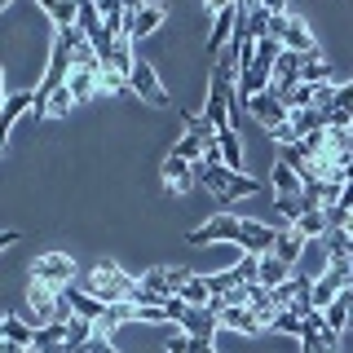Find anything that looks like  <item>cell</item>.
<instances>
[{
    "label": "cell",
    "mask_w": 353,
    "mask_h": 353,
    "mask_svg": "<svg viewBox=\"0 0 353 353\" xmlns=\"http://www.w3.org/2000/svg\"><path fill=\"white\" fill-rule=\"evenodd\" d=\"M327 110H331V115H349V110H353V80L336 88V97H331ZM349 124H353V119H349Z\"/></svg>",
    "instance_id": "4dcf8cb0"
},
{
    "label": "cell",
    "mask_w": 353,
    "mask_h": 353,
    "mask_svg": "<svg viewBox=\"0 0 353 353\" xmlns=\"http://www.w3.org/2000/svg\"><path fill=\"white\" fill-rule=\"evenodd\" d=\"M5 9H9V0H0V14H5Z\"/></svg>",
    "instance_id": "7bdbcfd3"
},
{
    "label": "cell",
    "mask_w": 353,
    "mask_h": 353,
    "mask_svg": "<svg viewBox=\"0 0 353 353\" xmlns=\"http://www.w3.org/2000/svg\"><path fill=\"white\" fill-rule=\"evenodd\" d=\"M305 248H309V239H305L296 225H287V230H279V243H274V256H279L283 265H292V270H296V261L305 256Z\"/></svg>",
    "instance_id": "e0dca14e"
},
{
    "label": "cell",
    "mask_w": 353,
    "mask_h": 353,
    "mask_svg": "<svg viewBox=\"0 0 353 353\" xmlns=\"http://www.w3.org/2000/svg\"><path fill=\"white\" fill-rule=\"evenodd\" d=\"M216 141H221V163H225V168H243V146H239V132L234 128H221L216 132Z\"/></svg>",
    "instance_id": "484cf974"
},
{
    "label": "cell",
    "mask_w": 353,
    "mask_h": 353,
    "mask_svg": "<svg viewBox=\"0 0 353 353\" xmlns=\"http://www.w3.org/2000/svg\"><path fill=\"white\" fill-rule=\"evenodd\" d=\"M172 154H181L185 163H203V141L190 137V132H181V137L172 141Z\"/></svg>",
    "instance_id": "f546056e"
},
{
    "label": "cell",
    "mask_w": 353,
    "mask_h": 353,
    "mask_svg": "<svg viewBox=\"0 0 353 353\" xmlns=\"http://www.w3.org/2000/svg\"><path fill=\"white\" fill-rule=\"evenodd\" d=\"M31 353H71V345L62 340V345H44V349H31Z\"/></svg>",
    "instance_id": "ab89813d"
},
{
    "label": "cell",
    "mask_w": 353,
    "mask_h": 353,
    "mask_svg": "<svg viewBox=\"0 0 353 353\" xmlns=\"http://www.w3.org/2000/svg\"><path fill=\"white\" fill-rule=\"evenodd\" d=\"M128 88H132V93H137L146 106H168V88L159 84L154 66H150V62H141V58H137V66L128 71Z\"/></svg>",
    "instance_id": "5b68a950"
},
{
    "label": "cell",
    "mask_w": 353,
    "mask_h": 353,
    "mask_svg": "<svg viewBox=\"0 0 353 353\" xmlns=\"http://www.w3.org/2000/svg\"><path fill=\"white\" fill-rule=\"evenodd\" d=\"M163 353H190V336H185V331H176V336H168V345H163Z\"/></svg>",
    "instance_id": "d6a6232c"
},
{
    "label": "cell",
    "mask_w": 353,
    "mask_h": 353,
    "mask_svg": "<svg viewBox=\"0 0 353 353\" xmlns=\"http://www.w3.org/2000/svg\"><path fill=\"white\" fill-rule=\"evenodd\" d=\"M0 353H31V349H22V345H9V340H5V345H0Z\"/></svg>",
    "instance_id": "60d3db41"
},
{
    "label": "cell",
    "mask_w": 353,
    "mask_h": 353,
    "mask_svg": "<svg viewBox=\"0 0 353 353\" xmlns=\"http://www.w3.org/2000/svg\"><path fill=\"white\" fill-rule=\"evenodd\" d=\"M176 327H181L185 336H194V340H212L216 327H221V314H216V309H190V305H185V318Z\"/></svg>",
    "instance_id": "8fae6325"
},
{
    "label": "cell",
    "mask_w": 353,
    "mask_h": 353,
    "mask_svg": "<svg viewBox=\"0 0 353 353\" xmlns=\"http://www.w3.org/2000/svg\"><path fill=\"white\" fill-rule=\"evenodd\" d=\"M248 115L256 119L265 132H279V128H287L292 110H287V106H283V97L270 88V93H261V97H252V102H248Z\"/></svg>",
    "instance_id": "277c9868"
},
{
    "label": "cell",
    "mask_w": 353,
    "mask_h": 353,
    "mask_svg": "<svg viewBox=\"0 0 353 353\" xmlns=\"http://www.w3.org/2000/svg\"><path fill=\"white\" fill-rule=\"evenodd\" d=\"M176 301L190 309H208L212 305V292H208V274H190L181 287H176Z\"/></svg>",
    "instance_id": "d6986e66"
},
{
    "label": "cell",
    "mask_w": 353,
    "mask_h": 353,
    "mask_svg": "<svg viewBox=\"0 0 353 353\" xmlns=\"http://www.w3.org/2000/svg\"><path fill=\"white\" fill-rule=\"evenodd\" d=\"M137 318H141V323H168V318H163V305H150V309H137Z\"/></svg>",
    "instance_id": "e575fe53"
},
{
    "label": "cell",
    "mask_w": 353,
    "mask_h": 353,
    "mask_svg": "<svg viewBox=\"0 0 353 353\" xmlns=\"http://www.w3.org/2000/svg\"><path fill=\"white\" fill-rule=\"evenodd\" d=\"M194 181H199V185H208L221 208L239 203V199H252V194L261 190L256 176H243V172H234V168H225V163H208V159H203V163H194Z\"/></svg>",
    "instance_id": "6da1fadb"
},
{
    "label": "cell",
    "mask_w": 353,
    "mask_h": 353,
    "mask_svg": "<svg viewBox=\"0 0 353 353\" xmlns=\"http://www.w3.org/2000/svg\"><path fill=\"white\" fill-rule=\"evenodd\" d=\"M163 185H168V194H185L194 185V163H185L181 154L168 150V159H163Z\"/></svg>",
    "instance_id": "4fadbf2b"
},
{
    "label": "cell",
    "mask_w": 353,
    "mask_h": 353,
    "mask_svg": "<svg viewBox=\"0 0 353 353\" xmlns=\"http://www.w3.org/2000/svg\"><path fill=\"white\" fill-rule=\"evenodd\" d=\"M234 22H239V5H221L216 27H212V36H208V58H216V62H221L225 44L234 40Z\"/></svg>",
    "instance_id": "30bf717a"
},
{
    "label": "cell",
    "mask_w": 353,
    "mask_h": 353,
    "mask_svg": "<svg viewBox=\"0 0 353 353\" xmlns=\"http://www.w3.org/2000/svg\"><path fill=\"white\" fill-rule=\"evenodd\" d=\"M106 66H110L115 75H124V80H128V71L137 66V49H132V40H128V36H119V40H115V49H110Z\"/></svg>",
    "instance_id": "cb8c5ba5"
},
{
    "label": "cell",
    "mask_w": 353,
    "mask_h": 353,
    "mask_svg": "<svg viewBox=\"0 0 353 353\" xmlns=\"http://www.w3.org/2000/svg\"><path fill=\"white\" fill-rule=\"evenodd\" d=\"M163 22H168V9H163V5H128V27H124V36L137 44V40L154 36Z\"/></svg>",
    "instance_id": "8992f818"
},
{
    "label": "cell",
    "mask_w": 353,
    "mask_h": 353,
    "mask_svg": "<svg viewBox=\"0 0 353 353\" xmlns=\"http://www.w3.org/2000/svg\"><path fill=\"white\" fill-rule=\"evenodd\" d=\"M270 185H274V194H279V199L305 194V181H301V176H296L292 168H287L283 159H279V163H274V168H270Z\"/></svg>",
    "instance_id": "603a6c76"
},
{
    "label": "cell",
    "mask_w": 353,
    "mask_h": 353,
    "mask_svg": "<svg viewBox=\"0 0 353 353\" xmlns=\"http://www.w3.org/2000/svg\"><path fill=\"white\" fill-rule=\"evenodd\" d=\"M75 106V97H71V88H58V93L49 97V106H44V115H66V110Z\"/></svg>",
    "instance_id": "1f68e13d"
},
{
    "label": "cell",
    "mask_w": 353,
    "mask_h": 353,
    "mask_svg": "<svg viewBox=\"0 0 353 353\" xmlns=\"http://www.w3.org/2000/svg\"><path fill=\"white\" fill-rule=\"evenodd\" d=\"M97 75L102 71H71V80H66V88H71V97H75V106H84V102H93L97 93H102V84H97Z\"/></svg>",
    "instance_id": "7402d4cb"
},
{
    "label": "cell",
    "mask_w": 353,
    "mask_h": 353,
    "mask_svg": "<svg viewBox=\"0 0 353 353\" xmlns=\"http://www.w3.org/2000/svg\"><path fill=\"white\" fill-rule=\"evenodd\" d=\"M301 353H331L318 336H301Z\"/></svg>",
    "instance_id": "d590c367"
},
{
    "label": "cell",
    "mask_w": 353,
    "mask_h": 353,
    "mask_svg": "<svg viewBox=\"0 0 353 353\" xmlns=\"http://www.w3.org/2000/svg\"><path fill=\"white\" fill-rule=\"evenodd\" d=\"M221 327L239 331V336H261V331H270V318L252 314L248 305H225L221 309Z\"/></svg>",
    "instance_id": "9c48e42d"
},
{
    "label": "cell",
    "mask_w": 353,
    "mask_h": 353,
    "mask_svg": "<svg viewBox=\"0 0 353 353\" xmlns=\"http://www.w3.org/2000/svg\"><path fill=\"white\" fill-rule=\"evenodd\" d=\"M185 279H190V274L176 270V265H154V270L141 274V287H150V292H159V296H176V287Z\"/></svg>",
    "instance_id": "7c38bea8"
},
{
    "label": "cell",
    "mask_w": 353,
    "mask_h": 353,
    "mask_svg": "<svg viewBox=\"0 0 353 353\" xmlns=\"http://www.w3.org/2000/svg\"><path fill=\"white\" fill-rule=\"evenodd\" d=\"M163 318H168V323H181V318H185V305H181V301L172 296V301L163 305Z\"/></svg>",
    "instance_id": "836d02e7"
},
{
    "label": "cell",
    "mask_w": 353,
    "mask_h": 353,
    "mask_svg": "<svg viewBox=\"0 0 353 353\" xmlns=\"http://www.w3.org/2000/svg\"><path fill=\"white\" fill-rule=\"evenodd\" d=\"M287 279H292V265H283L274 252H265V256H261V270H256V283L279 287V283H287Z\"/></svg>",
    "instance_id": "d4e9b609"
},
{
    "label": "cell",
    "mask_w": 353,
    "mask_h": 353,
    "mask_svg": "<svg viewBox=\"0 0 353 353\" xmlns=\"http://www.w3.org/2000/svg\"><path fill=\"white\" fill-rule=\"evenodd\" d=\"M239 248H248L252 256H265V252H274V243H279V230L274 225H261V221H239Z\"/></svg>",
    "instance_id": "ba28073f"
},
{
    "label": "cell",
    "mask_w": 353,
    "mask_h": 353,
    "mask_svg": "<svg viewBox=\"0 0 353 353\" xmlns=\"http://www.w3.org/2000/svg\"><path fill=\"white\" fill-rule=\"evenodd\" d=\"M239 239V216H230V212H221L212 216L208 225H199L185 234V243H194V248H203V243H234Z\"/></svg>",
    "instance_id": "52a82bcc"
},
{
    "label": "cell",
    "mask_w": 353,
    "mask_h": 353,
    "mask_svg": "<svg viewBox=\"0 0 353 353\" xmlns=\"http://www.w3.org/2000/svg\"><path fill=\"white\" fill-rule=\"evenodd\" d=\"M323 323H327V331H336V336L353 323V296H349V292H340L336 301L323 309Z\"/></svg>",
    "instance_id": "44dd1931"
},
{
    "label": "cell",
    "mask_w": 353,
    "mask_h": 353,
    "mask_svg": "<svg viewBox=\"0 0 353 353\" xmlns=\"http://www.w3.org/2000/svg\"><path fill=\"white\" fill-rule=\"evenodd\" d=\"M137 283L141 279H132V274H124L115 261H97L93 270H88V279L80 283L93 301H102V305H115V301H132V292H137Z\"/></svg>",
    "instance_id": "7a4b0ae2"
},
{
    "label": "cell",
    "mask_w": 353,
    "mask_h": 353,
    "mask_svg": "<svg viewBox=\"0 0 353 353\" xmlns=\"http://www.w3.org/2000/svg\"><path fill=\"white\" fill-rule=\"evenodd\" d=\"M88 353H119V349L110 345L106 336H93V340H88Z\"/></svg>",
    "instance_id": "8d00e7d4"
},
{
    "label": "cell",
    "mask_w": 353,
    "mask_h": 353,
    "mask_svg": "<svg viewBox=\"0 0 353 353\" xmlns=\"http://www.w3.org/2000/svg\"><path fill=\"white\" fill-rule=\"evenodd\" d=\"M0 336H5L9 345H22V349L36 345V327H31L27 318H14V314H0Z\"/></svg>",
    "instance_id": "ffe728a7"
},
{
    "label": "cell",
    "mask_w": 353,
    "mask_h": 353,
    "mask_svg": "<svg viewBox=\"0 0 353 353\" xmlns=\"http://www.w3.org/2000/svg\"><path fill=\"white\" fill-rule=\"evenodd\" d=\"M190 353H216V345H212V340H194L190 336Z\"/></svg>",
    "instance_id": "74e56055"
},
{
    "label": "cell",
    "mask_w": 353,
    "mask_h": 353,
    "mask_svg": "<svg viewBox=\"0 0 353 353\" xmlns=\"http://www.w3.org/2000/svg\"><path fill=\"white\" fill-rule=\"evenodd\" d=\"M270 331H279V336H296L301 340L305 336V318L301 314H292V309H279V314H274V327Z\"/></svg>",
    "instance_id": "f1b7e54d"
},
{
    "label": "cell",
    "mask_w": 353,
    "mask_h": 353,
    "mask_svg": "<svg viewBox=\"0 0 353 353\" xmlns=\"http://www.w3.org/2000/svg\"><path fill=\"white\" fill-rule=\"evenodd\" d=\"M27 110H36V88H27V93H14L5 102V110H0V146H5V137H9V128L18 124Z\"/></svg>",
    "instance_id": "9a60e30c"
},
{
    "label": "cell",
    "mask_w": 353,
    "mask_h": 353,
    "mask_svg": "<svg viewBox=\"0 0 353 353\" xmlns=\"http://www.w3.org/2000/svg\"><path fill=\"white\" fill-rule=\"evenodd\" d=\"M62 301H66V309H71L75 318H88V323H97V318H102V301H93V296L84 292L80 283H71V287H62Z\"/></svg>",
    "instance_id": "5bb4252c"
},
{
    "label": "cell",
    "mask_w": 353,
    "mask_h": 353,
    "mask_svg": "<svg viewBox=\"0 0 353 353\" xmlns=\"http://www.w3.org/2000/svg\"><path fill=\"white\" fill-rule=\"evenodd\" d=\"M31 279L49 283L53 292H62V287H71V279H75V261L66 256V252H40L36 265H31Z\"/></svg>",
    "instance_id": "3957f363"
},
{
    "label": "cell",
    "mask_w": 353,
    "mask_h": 353,
    "mask_svg": "<svg viewBox=\"0 0 353 353\" xmlns=\"http://www.w3.org/2000/svg\"><path fill=\"white\" fill-rule=\"evenodd\" d=\"M5 102L9 97H5V71H0V110H5Z\"/></svg>",
    "instance_id": "b9f144b4"
},
{
    "label": "cell",
    "mask_w": 353,
    "mask_h": 353,
    "mask_svg": "<svg viewBox=\"0 0 353 353\" xmlns=\"http://www.w3.org/2000/svg\"><path fill=\"white\" fill-rule=\"evenodd\" d=\"M185 132L203 141V150H208V146H212V141H216V124H212V119H208V115H190V110H185Z\"/></svg>",
    "instance_id": "83f0119b"
},
{
    "label": "cell",
    "mask_w": 353,
    "mask_h": 353,
    "mask_svg": "<svg viewBox=\"0 0 353 353\" xmlns=\"http://www.w3.org/2000/svg\"><path fill=\"white\" fill-rule=\"evenodd\" d=\"M40 14L53 22V31H71V27H80V5H66V0H40Z\"/></svg>",
    "instance_id": "ac0fdd59"
},
{
    "label": "cell",
    "mask_w": 353,
    "mask_h": 353,
    "mask_svg": "<svg viewBox=\"0 0 353 353\" xmlns=\"http://www.w3.org/2000/svg\"><path fill=\"white\" fill-rule=\"evenodd\" d=\"M296 230H301V234L309 239V243H314V239H323L327 234V212H323V208H305V216L301 221H296Z\"/></svg>",
    "instance_id": "4316f807"
},
{
    "label": "cell",
    "mask_w": 353,
    "mask_h": 353,
    "mask_svg": "<svg viewBox=\"0 0 353 353\" xmlns=\"http://www.w3.org/2000/svg\"><path fill=\"white\" fill-rule=\"evenodd\" d=\"M22 234H18V230H0V252H5V248H14V243H18Z\"/></svg>",
    "instance_id": "f35d334b"
},
{
    "label": "cell",
    "mask_w": 353,
    "mask_h": 353,
    "mask_svg": "<svg viewBox=\"0 0 353 353\" xmlns=\"http://www.w3.org/2000/svg\"><path fill=\"white\" fill-rule=\"evenodd\" d=\"M128 318H137V305H132V301H115V305H106L102 309V318H97V323H93V331H97V336H115V331L119 327H124L128 323Z\"/></svg>",
    "instance_id": "2e32d148"
}]
</instances>
